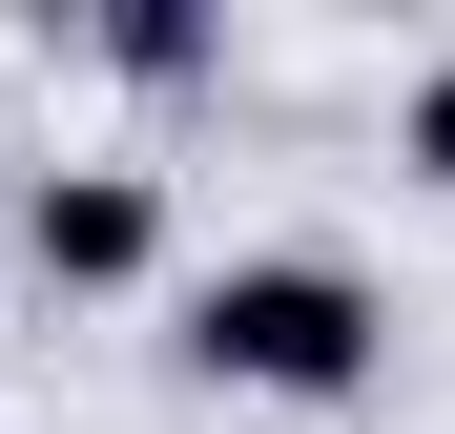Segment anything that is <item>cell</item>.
<instances>
[{
	"instance_id": "cell-1",
	"label": "cell",
	"mask_w": 455,
	"mask_h": 434,
	"mask_svg": "<svg viewBox=\"0 0 455 434\" xmlns=\"http://www.w3.org/2000/svg\"><path fill=\"white\" fill-rule=\"evenodd\" d=\"M166 373L228 393V414H352V393H394V289H372L352 249H311V228H269V249L187 269Z\"/></svg>"
},
{
	"instance_id": "cell-2",
	"label": "cell",
	"mask_w": 455,
	"mask_h": 434,
	"mask_svg": "<svg viewBox=\"0 0 455 434\" xmlns=\"http://www.w3.org/2000/svg\"><path fill=\"white\" fill-rule=\"evenodd\" d=\"M21 269L62 289V311L166 289V166H21Z\"/></svg>"
},
{
	"instance_id": "cell-3",
	"label": "cell",
	"mask_w": 455,
	"mask_h": 434,
	"mask_svg": "<svg viewBox=\"0 0 455 434\" xmlns=\"http://www.w3.org/2000/svg\"><path fill=\"white\" fill-rule=\"evenodd\" d=\"M84 62H104V83H207V62H228V21H187V0H124V21H84Z\"/></svg>"
},
{
	"instance_id": "cell-4",
	"label": "cell",
	"mask_w": 455,
	"mask_h": 434,
	"mask_svg": "<svg viewBox=\"0 0 455 434\" xmlns=\"http://www.w3.org/2000/svg\"><path fill=\"white\" fill-rule=\"evenodd\" d=\"M394 166H414V186L455 207V42H435V62H414V83H394Z\"/></svg>"
}]
</instances>
